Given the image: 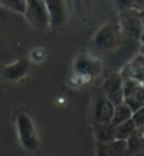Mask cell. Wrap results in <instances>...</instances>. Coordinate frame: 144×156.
Returning <instances> with one entry per match:
<instances>
[{
	"mask_svg": "<svg viewBox=\"0 0 144 156\" xmlns=\"http://www.w3.org/2000/svg\"><path fill=\"white\" fill-rule=\"evenodd\" d=\"M49 14V27L56 30L63 27L68 20V8L63 1H45Z\"/></svg>",
	"mask_w": 144,
	"mask_h": 156,
	"instance_id": "obj_9",
	"label": "cell"
},
{
	"mask_svg": "<svg viewBox=\"0 0 144 156\" xmlns=\"http://www.w3.org/2000/svg\"><path fill=\"white\" fill-rule=\"evenodd\" d=\"M101 92L114 106L123 103V79L119 74H112L105 79Z\"/></svg>",
	"mask_w": 144,
	"mask_h": 156,
	"instance_id": "obj_8",
	"label": "cell"
},
{
	"mask_svg": "<svg viewBox=\"0 0 144 156\" xmlns=\"http://www.w3.org/2000/svg\"><path fill=\"white\" fill-rule=\"evenodd\" d=\"M125 143H126V156H132L137 153L143 147V129L142 130L137 129Z\"/></svg>",
	"mask_w": 144,
	"mask_h": 156,
	"instance_id": "obj_15",
	"label": "cell"
},
{
	"mask_svg": "<svg viewBox=\"0 0 144 156\" xmlns=\"http://www.w3.org/2000/svg\"><path fill=\"white\" fill-rule=\"evenodd\" d=\"M29 69V63L25 59H20L18 61L8 65L4 68V76L8 80H18L27 74Z\"/></svg>",
	"mask_w": 144,
	"mask_h": 156,
	"instance_id": "obj_12",
	"label": "cell"
},
{
	"mask_svg": "<svg viewBox=\"0 0 144 156\" xmlns=\"http://www.w3.org/2000/svg\"><path fill=\"white\" fill-rule=\"evenodd\" d=\"M123 80H135L137 83L143 84L144 76V59L143 55L140 53L135 58H133L126 66L123 68L122 73L119 74Z\"/></svg>",
	"mask_w": 144,
	"mask_h": 156,
	"instance_id": "obj_10",
	"label": "cell"
},
{
	"mask_svg": "<svg viewBox=\"0 0 144 156\" xmlns=\"http://www.w3.org/2000/svg\"><path fill=\"white\" fill-rule=\"evenodd\" d=\"M16 125L20 144L24 149L28 152H36L39 146V135L29 114L24 111L19 112L16 118Z\"/></svg>",
	"mask_w": 144,
	"mask_h": 156,
	"instance_id": "obj_2",
	"label": "cell"
},
{
	"mask_svg": "<svg viewBox=\"0 0 144 156\" xmlns=\"http://www.w3.org/2000/svg\"><path fill=\"white\" fill-rule=\"evenodd\" d=\"M97 156H126V143L113 140L107 144H97Z\"/></svg>",
	"mask_w": 144,
	"mask_h": 156,
	"instance_id": "obj_11",
	"label": "cell"
},
{
	"mask_svg": "<svg viewBox=\"0 0 144 156\" xmlns=\"http://www.w3.org/2000/svg\"><path fill=\"white\" fill-rule=\"evenodd\" d=\"M0 4L2 5L4 7L10 9L12 12H19L22 15L25 14L26 10V1L20 0V1H16V0H12V1H1Z\"/></svg>",
	"mask_w": 144,
	"mask_h": 156,
	"instance_id": "obj_17",
	"label": "cell"
},
{
	"mask_svg": "<svg viewBox=\"0 0 144 156\" xmlns=\"http://www.w3.org/2000/svg\"><path fill=\"white\" fill-rule=\"evenodd\" d=\"M73 71L81 77L95 78L102 71V63L95 55L82 53L74 59Z\"/></svg>",
	"mask_w": 144,
	"mask_h": 156,
	"instance_id": "obj_5",
	"label": "cell"
},
{
	"mask_svg": "<svg viewBox=\"0 0 144 156\" xmlns=\"http://www.w3.org/2000/svg\"><path fill=\"white\" fill-rule=\"evenodd\" d=\"M115 106L107 100L102 92L95 95L91 110V123H110Z\"/></svg>",
	"mask_w": 144,
	"mask_h": 156,
	"instance_id": "obj_7",
	"label": "cell"
},
{
	"mask_svg": "<svg viewBox=\"0 0 144 156\" xmlns=\"http://www.w3.org/2000/svg\"><path fill=\"white\" fill-rule=\"evenodd\" d=\"M133 112L129 110V108L124 103H121L114 108V112H113V117H112V120H110V123L116 127V126L121 125L125 121L129 120L132 118Z\"/></svg>",
	"mask_w": 144,
	"mask_h": 156,
	"instance_id": "obj_16",
	"label": "cell"
},
{
	"mask_svg": "<svg viewBox=\"0 0 144 156\" xmlns=\"http://www.w3.org/2000/svg\"><path fill=\"white\" fill-rule=\"evenodd\" d=\"M132 121L134 122V125L136 127V129L142 130L144 127V108L137 110L136 112H134L132 114Z\"/></svg>",
	"mask_w": 144,
	"mask_h": 156,
	"instance_id": "obj_18",
	"label": "cell"
},
{
	"mask_svg": "<svg viewBox=\"0 0 144 156\" xmlns=\"http://www.w3.org/2000/svg\"><path fill=\"white\" fill-rule=\"evenodd\" d=\"M92 133L97 140V144H107L115 140L114 138V126L112 123H97L92 125Z\"/></svg>",
	"mask_w": 144,
	"mask_h": 156,
	"instance_id": "obj_13",
	"label": "cell"
},
{
	"mask_svg": "<svg viewBox=\"0 0 144 156\" xmlns=\"http://www.w3.org/2000/svg\"><path fill=\"white\" fill-rule=\"evenodd\" d=\"M24 15L26 16L28 22L37 30H45L50 25L45 1L41 0L26 1V10Z\"/></svg>",
	"mask_w": 144,
	"mask_h": 156,
	"instance_id": "obj_6",
	"label": "cell"
},
{
	"mask_svg": "<svg viewBox=\"0 0 144 156\" xmlns=\"http://www.w3.org/2000/svg\"><path fill=\"white\" fill-rule=\"evenodd\" d=\"M136 130L137 129L134 125V122L132 121V119H129L121 125L114 127V138H115V140L126 141Z\"/></svg>",
	"mask_w": 144,
	"mask_h": 156,
	"instance_id": "obj_14",
	"label": "cell"
},
{
	"mask_svg": "<svg viewBox=\"0 0 144 156\" xmlns=\"http://www.w3.org/2000/svg\"><path fill=\"white\" fill-rule=\"evenodd\" d=\"M118 26L121 35L134 41H141L143 35V7L129 1L125 7H121L118 15Z\"/></svg>",
	"mask_w": 144,
	"mask_h": 156,
	"instance_id": "obj_1",
	"label": "cell"
},
{
	"mask_svg": "<svg viewBox=\"0 0 144 156\" xmlns=\"http://www.w3.org/2000/svg\"><path fill=\"white\" fill-rule=\"evenodd\" d=\"M122 35L117 23H108L101 26L92 39V47L97 50L107 51L118 45Z\"/></svg>",
	"mask_w": 144,
	"mask_h": 156,
	"instance_id": "obj_3",
	"label": "cell"
},
{
	"mask_svg": "<svg viewBox=\"0 0 144 156\" xmlns=\"http://www.w3.org/2000/svg\"><path fill=\"white\" fill-rule=\"evenodd\" d=\"M123 103L129 106L133 113L144 108V87L143 84L135 80H123Z\"/></svg>",
	"mask_w": 144,
	"mask_h": 156,
	"instance_id": "obj_4",
	"label": "cell"
}]
</instances>
